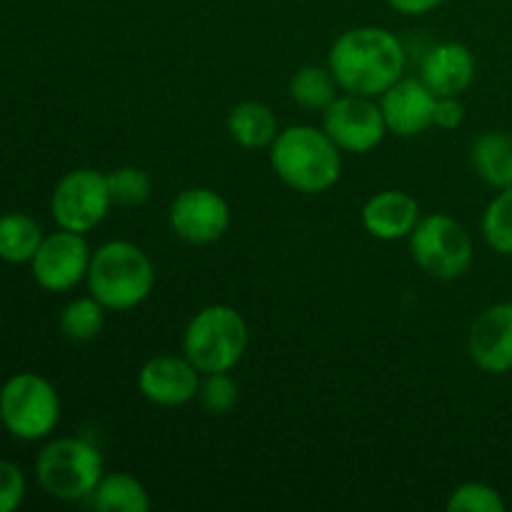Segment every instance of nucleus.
<instances>
[{
    "mask_svg": "<svg viewBox=\"0 0 512 512\" xmlns=\"http://www.w3.org/2000/svg\"><path fill=\"white\" fill-rule=\"evenodd\" d=\"M328 68L345 93L378 98L405 73V50L398 35L375 25L350 28L333 43Z\"/></svg>",
    "mask_w": 512,
    "mask_h": 512,
    "instance_id": "nucleus-1",
    "label": "nucleus"
},
{
    "mask_svg": "<svg viewBox=\"0 0 512 512\" xmlns=\"http://www.w3.org/2000/svg\"><path fill=\"white\" fill-rule=\"evenodd\" d=\"M270 165L288 188L318 195L333 188L340 178V148L323 128L293 125L280 130L270 145Z\"/></svg>",
    "mask_w": 512,
    "mask_h": 512,
    "instance_id": "nucleus-2",
    "label": "nucleus"
},
{
    "mask_svg": "<svg viewBox=\"0 0 512 512\" xmlns=\"http://www.w3.org/2000/svg\"><path fill=\"white\" fill-rule=\"evenodd\" d=\"M88 290L105 310H133L153 293L155 270L143 248L128 240H110L90 258Z\"/></svg>",
    "mask_w": 512,
    "mask_h": 512,
    "instance_id": "nucleus-3",
    "label": "nucleus"
},
{
    "mask_svg": "<svg viewBox=\"0 0 512 512\" xmlns=\"http://www.w3.org/2000/svg\"><path fill=\"white\" fill-rule=\"evenodd\" d=\"M248 325L230 305H208L190 318L183 333V353L200 373H228L243 360Z\"/></svg>",
    "mask_w": 512,
    "mask_h": 512,
    "instance_id": "nucleus-4",
    "label": "nucleus"
},
{
    "mask_svg": "<svg viewBox=\"0 0 512 512\" xmlns=\"http://www.w3.org/2000/svg\"><path fill=\"white\" fill-rule=\"evenodd\" d=\"M103 475V455L83 438L50 440L35 458V478L43 493L65 503L90 498Z\"/></svg>",
    "mask_w": 512,
    "mask_h": 512,
    "instance_id": "nucleus-5",
    "label": "nucleus"
},
{
    "mask_svg": "<svg viewBox=\"0 0 512 512\" xmlns=\"http://www.w3.org/2000/svg\"><path fill=\"white\" fill-rule=\"evenodd\" d=\"M0 423L15 440L48 438L60 423L58 390L38 373H15L0 388Z\"/></svg>",
    "mask_w": 512,
    "mask_h": 512,
    "instance_id": "nucleus-6",
    "label": "nucleus"
},
{
    "mask_svg": "<svg viewBox=\"0 0 512 512\" xmlns=\"http://www.w3.org/2000/svg\"><path fill=\"white\" fill-rule=\"evenodd\" d=\"M410 253L428 275L455 280L473 265V240L465 225L450 215H425L410 233Z\"/></svg>",
    "mask_w": 512,
    "mask_h": 512,
    "instance_id": "nucleus-7",
    "label": "nucleus"
},
{
    "mask_svg": "<svg viewBox=\"0 0 512 512\" xmlns=\"http://www.w3.org/2000/svg\"><path fill=\"white\" fill-rule=\"evenodd\" d=\"M113 198L108 178L93 168H78L65 173L50 195V213L58 228L73 233H90L108 218Z\"/></svg>",
    "mask_w": 512,
    "mask_h": 512,
    "instance_id": "nucleus-8",
    "label": "nucleus"
},
{
    "mask_svg": "<svg viewBox=\"0 0 512 512\" xmlns=\"http://www.w3.org/2000/svg\"><path fill=\"white\" fill-rule=\"evenodd\" d=\"M323 130L333 138L340 150L348 153H370L383 143L388 125L383 110L365 95H338L323 110Z\"/></svg>",
    "mask_w": 512,
    "mask_h": 512,
    "instance_id": "nucleus-9",
    "label": "nucleus"
},
{
    "mask_svg": "<svg viewBox=\"0 0 512 512\" xmlns=\"http://www.w3.org/2000/svg\"><path fill=\"white\" fill-rule=\"evenodd\" d=\"M88 240L73 230H63L45 235L38 253L30 260L33 280L48 293H65L73 290L80 280L88 278L90 268Z\"/></svg>",
    "mask_w": 512,
    "mask_h": 512,
    "instance_id": "nucleus-10",
    "label": "nucleus"
},
{
    "mask_svg": "<svg viewBox=\"0 0 512 512\" xmlns=\"http://www.w3.org/2000/svg\"><path fill=\"white\" fill-rule=\"evenodd\" d=\"M170 228L190 245L215 243L230 225V208L220 193L210 188H188L170 205Z\"/></svg>",
    "mask_w": 512,
    "mask_h": 512,
    "instance_id": "nucleus-11",
    "label": "nucleus"
},
{
    "mask_svg": "<svg viewBox=\"0 0 512 512\" xmlns=\"http://www.w3.org/2000/svg\"><path fill=\"white\" fill-rule=\"evenodd\" d=\"M138 388L150 403L178 408L198 398L200 370L185 355H155L140 370Z\"/></svg>",
    "mask_w": 512,
    "mask_h": 512,
    "instance_id": "nucleus-12",
    "label": "nucleus"
},
{
    "mask_svg": "<svg viewBox=\"0 0 512 512\" xmlns=\"http://www.w3.org/2000/svg\"><path fill=\"white\" fill-rule=\"evenodd\" d=\"M435 98L420 78H400L380 95L385 125L400 138H413L425 133L435 118Z\"/></svg>",
    "mask_w": 512,
    "mask_h": 512,
    "instance_id": "nucleus-13",
    "label": "nucleus"
},
{
    "mask_svg": "<svg viewBox=\"0 0 512 512\" xmlns=\"http://www.w3.org/2000/svg\"><path fill=\"white\" fill-rule=\"evenodd\" d=\"M468 350L480 370L503 375L512 370V303L485 308L468 335Z\"/></svg>",
    "mask_w": 512,
    "mask_h": 512,
    "instance_id": "nucleus-14",
    "label": "nucleus"
},
{
    "mask_svg": "<svg viewBox=\"0 0 512 512\" xmlns=\"http://www.w3.org/2000/svg\"><path fill=\"white\" fill-rule=\"evenodd\" d=\"M475 78V58L463 43H440L420 65V80L435 98H458Z\"/></svg>",
    "mask_w": 512,
    "mask_h": 512,
    "instance_id": "nucleus-15",
    "label": "nucleus"
},
{
    "mask_svg": "<svg viewBox=\"0 0 512 512\" xmlns=\"http://www.w3.org/2000/svg\"><path fill=\"white\" fill-rule=\"evenodd\" d=\"M420 215V205L403 190H383L373 195L363 208V225L373 238L400 240L410 238Z\"/></svg>",
    "mask_w": 512,
    "mask_h": 512,
    "instance_id": "nucleus-16",
    "label": "nucleus"
},
{
    "mask_svg": "<svg viewBox=\"0 0 512 512\" xmlns=\"http://www.w3.org/2000/svg\"><path fill=\"white\" fill-rule=\"evenodd\" d=\"M228 133L240 148H270L280 133L278 118H275V113L265 103L245 100V103H238L228 113Z\"/></svg>",
    "mask_w": 512,
    "mask_h": 512,
    "instance_id": "nucleus-17",
    "label": "nucleus"
},
{
    "mask_svg": "<svg viewBox=\"0 0 512 512\" xmlns=\"http://www.w3.org/2000/svg\"><path fill=\"white\" fill-rule=\"evenodd\" d=\"M473 165L493 188H512V135L498 130L480 135L473 143Z\"/></svg>",
    "mask_w": 512,
    "mask_h": 512,
    "instance_id": "nucleus-18",
    "label": "nucleus"
},
{
    "mask_svg": "<svg viewBox=\"0 0 512 512\" xmlns=\"http://www.w3.org/2000/svg\"><path fill=\"white\" fill-rule=\"evenodd\" d=\"M45 233L35 218L25 213L0 215V260L10 265H23L33 260L43 243Z\"/></svg>",
    "mask_w": 512,
    "mask_h": 512,
    "instance_id": "nucleus-19",
    "label": "nucleus"
},
{
    "mask_svg": "<svg viewBox=\"0 0 512 512\" xmlns=\"http://www.w3.org/2000/svg\"><path fill=\"white\" fill-rule=\"evenodd\" d=\"M90 503L100 512H148L150 498L138 478L128 473H108L100 478Z\"/></svg>",
    "mask_w": 512,
    "mask_h": 512,
    "instance_id": "nucleus-20",
    "label": "nucleus"
},
{
    "mask_svg": "<svg viewBox=\"0 0 512 512\" xmlns=\"http://www.w3.org/2000/svg\"><path fill=\"white\" fill-rule=\"evenodd\" d=\"M338 80L330 68L305 65L290 78V98L305 110H325L338 98Z\"/></svg>",
    "mask_w": 512,
    "mask_h": 512,
    "instance_id": "nucleus-21",
    "label": "nucleus"
},
{
    "mask_svg": "<svg viewBox=\"0 0 512 512\" xmlns=\"http://www.w3.org/2000/svg\"><path fill=\"white\" fill-rule=\"evenodd\" d=\"M105 325V305L90 298H75L60 313V333L70 343H88L98 338Z\"/></svg>",
    "mask_w": 512,
    "mask_h": 512,
    "instance_id": "nucleus-22",
    "label": "nucleus"
},
{
    "mask_svg": "<svg viewBox=\"0 0 512 512\" xmlns=\"http://www.w3.org/2000/svg\"><path fill=\"white\" fill-rule=\"evenodd\" d=\"M483 235L500 255H512V188L500 190L483 215Z\"/></svg>",
    "mask_w": 512,
    "mask_h": 512,
    "instance_id": "nucleus-23",
    "label": "nucleus"
},
{
    "mask_svg": "<svg viewBox=\"0 0 512 512\" xmlns=\"http://www.w3.org/2000/svg\"><path fill=\"white\" fill-rule=\"evenodd\" d=\"M108 190L113 205H123V208H138L150 198V178L145 170L135 168V165H125V168L110 170L108 175Z\"/></svg>",
    "mask_w": 512,
    "mask_h": 512,
    "instance_id": "nucleus-24",
    "label": "nucleus"
},
{
    "mask_svg": "<svg viewBox=\"0 0 512 512\" xmlns=\"http://www.w3.org/2000/svg\"><path fill=\"white\" fill-rule=\"evenodd\" d=\"M198 398L210 415H225L238 405V383L228 373H208L200 380Z\"/></svg>",
    "mask_w": 512,
    "mask_h": 512,
    "instance_id": "nucleus-25",
    "label": "nucleus"
},
{
    "mask_svg": "<svg viewBox=\"0 0 512 512\" xmlns=\"http://www.w3.org/2000/svg\"><path fill=\"white\" fill-rule=\"evenodd\" d=\"M450 512H503L505 503L495 488L485 483H465L448 498Z\"/></svg>",
    "mask_w": 512,
    "mask_h": 512,
    "instance_id": "nucleus-26",
    "label": "nucleus"
},
{
    "mask_svg": "<svg viewBox=\"0 0 512 512\" xmlns=\"http://www.w3.org/2000/svg\"><path fill=\"white\" fill-rule=\"evenodd\" d=\"M25 500V475L10 460H0V512H15Z\"/></svg>",
    "mask_w": 512,
    "mask_h": 512,
    "instance_id": "nucleus-27",
    "label": "nucleus"
},
{
    "mask_svg": "<svg viewBox=\"0 0 512 512\" xmlns=\"http://www.w3.org/2000/svg\"><path fill=\"white\" fill-rule=\"evenodd\" d=\"M463 118H465V110L458 98H438V103H435L433 125H438V128L443 130H455L460 123H463Z\"/></svg>",
    "mask_w": 512,
    "mask_h": 512,
    "instance_id": "nucleus-28",
    "label": "nucleus"
},
{
    "mask_svg": "<svg viewBox=\"0 0 512 512\" xmlns=\"http://www.w3.org/2000/svg\"><path fill=\"white\" fill-rule=\"evenodd\" d=\"M443 3L445 0H388L390 8L403 15H425L430 10L440 8Z\"/></svg>",
    "mask_w": 512,
    "mask_h": 512,
    "instance_id": "nucleus-29",
    "label": "nucleus"
}]
</instances>
